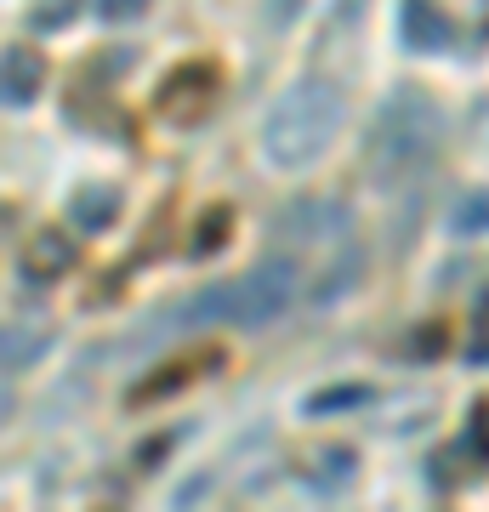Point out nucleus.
Returning a JSON list of instances; mask_svg holds the SVG:
<instances>
[{"label":"nucleus","mask_w":489,"mask_h":512,"mask_svg":"<svg viewBox=\"0 0 489 512\" xmlns=\"http://www.w3.org/2000/svg\"><path fill=\"white\" fill-rule=\"evenodd\" d=\"M63 18H74V0H40V12H35V29H57Z\"/></svg>","instance_id":"nucleus-18"},{"label":"nucleus","mask_w":489,"mask_h":512,"mask_svg":"<svg viewBox=\"0 0 489 512\" xmlns=\"http://www.w3.org/2000/svg\"><path fill=\"white\" fill-rule=\"evenodd\" d=\"M97 12H103L109 23H131V18H143V12H148V0H103Z\"/></svg>","instance_id":"nucleus-17"},{"label":"nucleus","mask_w":489,"mask_h":512,"mask_svg":"<svg viewBox=\"0 0 489 512\" xmlns=\"http://www.w3.org/2000/svg\"><path fill=\"white\" fill-rule=\"evenodd\" d=\"M472 228H489V194H472V200L455 211V234H472Z\"/></svg>","instance_id":"nucleus-16"},{"label":"nucleus","mask_w":489,"mask_h":512,"mask_svg":"<svg viewBox=\"0 0 489 512\" xmlns=\"http://www.w3.org/2000/svg\"><path fill=\"white\" fill-rule=\"evenodd\" d=\"M40 80H46V57H40L35 46H6V80H0L6 109H23V103L40 92Z\"/></svg>","instance_id":"nucleus-10"},{"label":"nucleus","mask_w":489,"mask_h":512,"mask_svg":"<svg viewBox=\"0 0 489 512\" xmlns=\"http://www.w3.org/2000/svg\"><path fill=\"white\" fill-rule=\"evenodd\" d=\"M217 365H222V348H194V353H182V359H171V365H160L154 376H143V382L131 387V404L171 399V393H182L188 382H200V376H211Z\"/></svg>","instance_id":"nucleus-6"},{"label":"nucleus","mask_w":489,"mask_h":512,"mask_svg":"<svg viewBox=\"0 0 489 512\" xmlns=\"http://www.w3.org/2000/svg\"><path fill=\"white\" fill-rule=\"evenodd\" d=\"M342 114H347V103H342V86H336V80H319V74L296 80V86L273 103L268 126H262L268 160L285 165V171L313 165L330 148V137L342 131Z\"/></svg>","instance_id":"nucleus-2"},{"label":"nucleus","mask_w":489,"mask_h":512,"mask_svg":"<svg viewBox=\"0 0 489 512\" xmlns=\"http://www.w3.org/2000/svg\"><path fill=\"white\" fill-rule=\"evenodd\" d=\"M228 228H234V211L228 205H217L211 217L200 222V239H194V256H217L222 245H228Z\"/></svg>","instance_id":"nucleus-12"},{"label":"nucleus","mask_w":489,"mask_h":512,"mask_svg":"<svg viewBox=\"0 0 489 512\" xmlns=\"http://www.w3.org/2000/svg\"><path fill=\"white\" fill-rule=\"evenodd\" d=\"M40 342H46V330L23 336V325H12V330H6V370H23V359H35Z\"/></svg>","instance_id":"nucleus-14"},{"label":"nucleus","mask_w":489,"mask_h":512,"mask_svg":"<svg viewBox=\"0 0 489 512\" xmlns=\"http://www.w3.org/2000/svg\"><path fill=\"white\" fill-rule=\"evenodd\" d=\"M296 473L308 478L313 490H342L347 478H353V450L347 444H308L302 456H296Z\"/></svg>","instance_id":"nucleus-9"},{"label":"nucleus","mask_w":489,"mask_h":512,"mask_svg":"<svg viewBox=\"0 0 489 512\" xmlns=\"http://www.w3.org/2000/svg\"><path fill=\"white\" fill-rule=\"evenodd\" d=\"M370 399V387H325L308 399V416H330V410H353V404Z\"/></svg>","instance_id":"nucleus-13"},{"label":"nucleus","mask_w":489,"mask_h":512,"mask_svg":"<svg viewBox=\"0 0 489 512\" xmlns=\"http://www.w3.org/2000/svg\"><path fill=\"white\" fill-rule=\"evenodd\" d=\"M399 35H404L410 52H438L455 29H450V18L438 12L433 0H404V6H399Z\"/></svg>","instance_id":"nucleus-8"},{"label":"nucleus","mask_w":489,"mask_h":512,"mask_svg":"<svg viewBox=\"0 0 489 512\" xmlns=\"http://www.w3.org/2000/svg\"><path fill=\"white\" fill-rule=\"evenodd\" d=\"M302 228V239H325V234H347V205L336 200H296L273 217V234Z\"/></svg>","instance_id":"nucleus-7"},{"label":"nucleus","mask_w":489,"mask_h":512,"mask_svg":"<svg viewBox=\"0 0 489 512\" xmlns=\"http://www.w3.org/2000/svg\"><path fill=\"white\" fill-rule=\"evenodd\" d=\"M438 131H444V114H438V103H433L427 92H416V86H404V92H393V97L376 109V120H370L364 171H370L381 188H393V183H404V177H416L421 165L433 160Z\"/></svg>","instance_id":"nucleus-1"},{"label":"nucleus","mask_w":489,"mask_h":512,"mask_svg":"<svg viewBox=\"0 0 489 512\" xmlns=\"http://www.w3.org/2000/svg\"><path fill=\"white\" fill-rule=\"evenodd\" d=\"M296 6H302V0H268V23H290Z\"/></svg>","instance_id":"nucleus-19"},{"label":"nucleus","mask_w":489,"mask_h":512,"mask_svg":"<svg viewBox=\"0 0 489 512\" xmlns=\"http://www.w3.org/2000/svg\"><path fill=\"white\" fill-rule=\"evenodd\" d=\"M302 291V268L290 262V256H268V262H256L251 274L239 279H222L211 291H200L194 302H182L177 325H268L279 313L296 302Z\"/></svg>","instance_id":"nucleus-3"},{"label":"nucleus","mask_w":489,"mask_h":512,"mask_svg":"<svg viewBox=\"0 0 489 512\" xmlns=\"http://www.w3.org/2000/svg\"><path fill=\"white\" fill-rule=\"evenodd\" d=\"M114 211H120V194H114V188H80L69 200V222L86 228V234H103L114 222Z\"/></svg>","instance_id":"nucleus-11"},{"label":"nucleus","mask_w":489,"mask_h":512,"mask_svg":"<svg viewBox=\"0 0 489 512\" xmlns=\"http://www.w3.org/2000/svg\"><path fill=\"white\" fill-rule=\"evenodd\" d=\"M472 365H489V296L478 302V319H472V342H467Z\"/></svg>","instance_id":"nucleus-15"},{"label":"nucleus","mask_w":489,"mask_h":512,"mask_svg":"<svg viewBox=\"0 0 489 512\" xmlns=\"http://www.w3.org/2000/svg\"><path fill=\"white\" fill-rule=\"evenodd\" d=\"M217 86L222 74L217 63H205V57H188L177 69L160 80V92H154V114H160L165 126H200L211 103H217Z\"/></svg>","instance_id":"nucleus-4"},{"label":"nucleus","mask_w":489,"mask_h":512,"mask_svg":"<svg viewBox=\"0 0 489 512\" xmlns=\"http://www.w3.org/2000/svg\"><path fill=\"white\" fill-rule=\"evenodd\" d=\"M69 268H74V239L63 228H40V234L23 239L18 274L29 285H57V279H69Z\"/></svg>","instance_id":"nucleus-5"}]
</instances>
